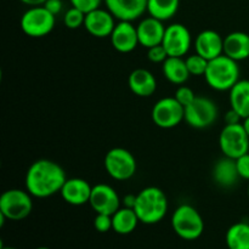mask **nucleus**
<instances>
[{"label":"nucleus","instance_id":"nucleus-1","mask_svg":"<svg viewBox=\"0 0 249 249\" xmlns=\"http://www.w3.org/2000/svg\"><path fill=\"white\" fill-rule=\"evenodd\" d=\"M66 173L58 163L38 160L31 164L26 174V190L36 198H48L61 191L66 182Z\"/></svg>","mask_w":249,"mask_h":249},{"label":"nucleus","instance_id":"nucleus-2","mask_svg":"<svg viewBox=\"0 0 249 249\" xmlns=\"http://www.w3.org/2000/svg\"><path fill=\"white\" fill-rule=\"evenodd\" d=\"M140 223L153 225L163 220L168 212V198L164 192L156 186H148L136 195L134 207Z\"/></svg>","mask_w":249,"mask_h":249},{"label":"nucleus","instance_id":"nucleus-3","mask_svg":"<svg viewBox=\"0 0 249 249\" xmlns=\"http://www.w3.org/2000/svg\"><path fill=\"white\" fill-rule=\"evenodd\" d=\"M204 78L212 89L216 91H230L240 80V66L237 61L223 53L209 61Z\"/></svg>","mask_w":249,"mask_h":249},{"label":"nucleus","instance_id":"nucleus-4","mask_svg":"<svg viewBox=\"0 0 249 249\" xmlns=\"http://www.w3.org/2000/svg\"><path fill=\"white\" fill-rule=\"evenodd\" d=\"M172 228L180 238L195 241L204 231V221L199 212L190 204H181L172 215Z\"/></svg>","mask_w":249,"mask_h":249},{"label":"nucleus","instance_id":"nucleus-5","mask_svg":"<svg viewBox=\"0 0 249 249\" xmlns=\"http://www.w3.org/2000/svg\"><path fill=\"white\" fill-rule=\"evenodd\" d=\"M32 197L27 190L11 189L2 192L0 196V214L7 220H23L33 211Z\"/></svg>","mask_w":249,"mask_h":249},{"label":"nucleus","instance_id":"nucleus-6","mask_svg":"<svg viewBox=\"0 0 249 249\" xmlns=\"http://www.w3.org/2000/svg\"><path fill=\"white\" fill-rule=\"evenodd\" d=\"M56 16L44 5L31 6L21 17L19 26L22 32L31 38H43L51 33L55 27Z\"/></svg>","mask_w":249,"mask_h":249},{"label":"nucleus","instance_id":"nucleus-7","mask_svg":"<svg viewBox=\"0 0 249 249\" xmlns=\"http://www.w3.org/2000/svg\"><path fill=\"white\" fill-rule=\"evenodd\" d=\"M105 169L112 179L125 181L135 175L138 169L136 158L133 153L123 147H114L105 156Z\"/></svg>","mask_w":249,"mask_h":249},{"label":"nucleus","instance_id":"nucleus-8","mask_svg":"<svg viewBox=\"0 0 249 249\" xmlns=\"http://www.w3.org/2000/svg\"><path fill=\"white\" fill-rule=\"evenodd\" d=\"M219 147L224 156L232 160L248 153L249 136L243 124H225L219 135Z\"/></svg>","mask_w":249,"mask_h":249},{"label":"nucleus","instance_id":"nucleus-9","mask_svg":"<svg viewBox=\"0 0 249 249\" xmlns=\"http://www.w3.org/2000/svg\"><path fill=\"white\" fill-rule=\"evenodd\" d=\"M218 114L215 102L204 96H196L189 106L185 107V122L195 129L212 126L218 119Z\"/></svg>","mask_w":249,"mask_h":249},{"label":"nucleus","instance_id":"nucleus-10","mask_svg":"<svg viewBox=\"0 0 249 249\" xmlns=\"http://www.w3.org/2000/svg\"><path fill=\"white\" fill-rule=\"evenodd\" d=\"M151 117L160 128L172 129L185 121V107L174 96L163 97L155 104Z\"/></svg>","mask_w":249,"mask_h":249},{"label":"nucleus","instance_id":"nucleus-11","mask_svg":"<svg viewBox=\"0 0 249 249\" xmlns=\"http://www.w3.org/2000/svg\"><path fill=\"white\" fill-rule=\"evenodd\" d=\"M192 44V36L189 28L181 23H173L165 28L162 45L167 50L168 56L184 57L189 53Z\"/></svg>","mask_w":249,"mask_h":249},{"label":"nucleus","instance_id":"nucleus-12","mask_svg":"<svg viewBox=\"0 0 249 249\" xmlns=\"http://www.w3.org/2000/svg\"><path fill=\"white\" fill-rule=\"evenodd\" d=\"M89 204L96 214L113 215L121 208L122 201L113 187L107 184H97L92 186Z\"/></svg>","mask_w":249,"mask_h":249},{"label":"nucleus","instance_id":"nucleus-13","mask_svg":"<svg viewBox=\"0 0 249 249\" xmlns=\"http://www.w3.org/2000/svg\"><path fill=\"white\" fill-rule=\"evenodd\" d=\"M114 50L122 53H129L135 50L139 43L138 29L130 21H118L109 36Z\"/></svg>","mask_w":249,"mask_h":249},{"label":"nucleus","instance_id":"nucleus-14","mask_svg":"<svg viewBox=\"0 0 249 249\" xmlns=\"http://www.w3.org/2000/svg\"><path fill=\"white\" fill-rule=\"evenodd\" d=\"M116 27V17L104 9H96L85 15L84 28L89 34L96 38L109 36Z\"/></svg>","mask_w":249,"mask_h":249},{"label":"nucleus","instance_id":"nucleus-15","mask_svg":"<svg viewBox=\"0 0 249 249\" xmlns=\"http://www.w3.org/2000/svg\"><path fill=\"white\" fill-rule=\"evenodd\" d=\"M118 21H135L147 11V0H104Z\"/></svg>","mask_w":249,"mask_h":249},{"label":"nucleus","instance_id":"nucleus-16","mask_svg":"<svg viewBox=\"0 0 249 249\" xmlns=\"http://www.w3.org/2000/svg\"><path fill=\"white\" fill-rule=\"evenodd\" d=\"M91 191L92 186L87 180L80 178H71L66 180L60 194L66 203L78 207L89 203Z\"/></svg>","mask_w":249,"mask_h":249},{"label":"nucleus","instance_id":"nucleus-17","mask_svg":"<svg viewBox=\"0 0 249 249\" xmlns=\"http://www.w3.org/2000/svg\"><path fill=\"white\" fill-rule=\"evenodd\" d=\"M165 28L167 27H164L163 21L155 18L152 16L141 19L138 26H136L140 45L148 49L162 44Z\"/></svg>","mask_w":249,"mask_h":249},{"label":"nucleus","instance_id":"nucleus-18","mask_svg":"<svg viewBox=\"0 0 249 249\" xmlns=\"http://www.w3.org/2000/svg\"><path fill=\"white\" fill-rule=\"evenodd\" d=\"M195 49L196 53L211 61L224 53V38L213 29H206L196 36Z\"/></svg>","mask_w":249,"mask_h":249},{"label":"nucleus","instance_id":"nucleus-19","mask_svg":"<svg viewBox=\"0 0 249 249\" xmlns=\"http://www.w3.org/2000/svg\"><path fill=\"white\" fill-rule=\"evenodd\" d=\"M128 85L136 96L150 97L157 90L156 77L146 68H136L129 74Z\"/></svg>","mask_w":249,"mask_h":249},{"label":"nucleus","instance_id":"nucleus-20","mask_svg":"<svg viewBox=\"0 0 249 249\" xmlns=\"http://www.w3.org/2000/svg\"><path fill=\"white\" fill-rule=\"evenodd\" d=\"M213 178L216 184L224 189H230V187L235 186L238 180L241 179L237 165H236V160L229 158L226 156L220 158L214 164Z\"/></svg>","mask_w":249,"mask_h":249},{"label":"nucleus","instance_id":"nucleus-21","mask_svg":"<svg viewBox=\"0 0 249 249\" xmlns=\"http://www.w3.org/2000/svg\"><path fill=\"white\" fill-rule=\"evenodd\" d=\"M224 55L235 61L249 58V34L232 32L224 38Z\"/></svg>","mask_w":249,"mask_h":249},{"label":"nucleus","instance_id":"nucleus-22","mask_svg":"<svg viewBox=\"0 0 249 249\" xmlns=\"http://www.w3.org/2000/svg\"><path fill=\"white\" fill-rule=\"evenodd\" d=\"M162 72L168 82L175 85H184L191 75L184 58L173 56H168L167 60L162 63Z\"/></svg>","mask_w":249,"mask_h":249},{"label":"nucleus","instance_id":"nucleus-23","mask_svg":"<svg viewBox=\"0 0 249 249\" xmlns=\"http://www.w3.org/2000/svg\"><path fill=\"white\" fill-rule=\"evenodd\" d=\"M230 106L242 119L249 117V80H238L230 90Z\"/></svg>","mask_w":249,"mask_h":249},{"label":"nucleus","instance_id":"nucleus-24","mask_svg":"<svg viewBox=\"0 0 249 249\" xmlns=\"http://www.w3.org/2000/svg\"><path fill=\"white\" fill-rule=\"evenodd\" d=\"M139 220L135 211L133 208H126V207H121L116 213L112 215V230L118 235H129L135 229L138 228Z\"/></svg>","mask_w":249,"mask_h":249},{"label":"nucleus","instance_id":"nucleus-25","mask_svg":"<svg viewBox=\"0 0 249 249\" xmlns=\"http://www.w3.org/2000/svg\"><path fill=\"white\" fill-rule=\"evenodd\" d=\"M225 241L228 249H249V224L240 221L231 225Z\"/></svg>","mask_w":249,"mask_h":249},{"label":"nucleus","instance_id":"nucleus-26","mask_svg":"<svg viewBox=\"0 0 249 249\" xmlns=\"http://www.w3.org/2000/svg\"><path fill=\"white\" fill-rule=\"evenodd\" d=\"M180 0H147V12L150 16L160 21H168L177 15Z\"/></svg>","mask_w":249,"mask_h":249},{"label":"nucleus","instance_id":"nucleus-27","mask_svg":"<svg viewBox=\"0 0 249 249\" xmlns=\"http://www.w3.org/2000/svg\"><path fill=\"white\" fill-rule=\"evenodd\" d=\"M185 62H186L187 70H189L190 74L191 75H204L206 73L207 67H208L209 61L207 58L202 57L198 53H194V55H190L185 58Z\"/></svg>","mask_w":249,"mask_h":249},{"label":"nucleus","instance_id":"nucleus-28","mask_svg":"<svg viewBox=\"0 0 249 249\" xmlns=\"http://www.w3.org/2000/svg\"><path fill=\"white\" fill-rule=\"evenodd\" d=\"M85 12L80 11L77 7H71L67 11L65 12V16H63V23L67 28L70 29H77L80 27H84L85 22Z\"/></svg>","mask_w":249,"mask_h":249},{"label":"nucleus","instance_id":"nucleus-29","mask_svg":"<svg viewBox=\"0 0 249 249\" xmlns=\"http://www.w3.org/2000/svg\"><path fill=\"white\" fill-rule=\"evenodd\" d=\"M196 96L197 95L195 94L194 90H192L191 88L186 87V85H180V87L177 89V91H175V95H174L175 99H177L184 107L189 106V105L196 99Z\"/></svg>","mask_w":249,"mask_h":249},{"label":"nucleus","instance_id":"nucleus-30","mask_svg":"<svg viewBox=\"0 0 249 249\" xmlns=\"http://www.w3.org/2000/svg\"><path fill=\"white\" fill-rule=\"evenodd\" d=\"M94 228L95 230L101 233L108 232L109 230L113 229V225H112V215L97 213L94 219Z\"/></svg>","mask_w":249,"mask_h":249},{"label":"nucleus","instance_id":"nucleus-31","mask_svg":"<svg viewBox=\"0 0 249 249\" xmlns=\"http://www.w3.org/2000/svg\"><path fill=\"white\" fill-rule=\"evenodd\" d=\"M147 58L153 63H163L168 58V53L162 44L147 49Z\"/></svg>","mask_w":249,"mask_h":249},{"label":"nucleus","instance_id":"nucleus-32","mask_svg":"<svg viewBox=\"0 0 249 249\" xmlns=\"http://www.w3.org/2000/svg\"><path fill=\"white\" fill-rule=\"evenodd\" d=\"M70 1L73 7H77L80 11L88 14V12L92 11V10L99 9L102 0H70Z\"/></svg>","mask_w":249,"mask_h":249},{"label":"nucleus","instance_id":"nucleus-33","mask_svg":"<svg viewBox=\"0 0 249 249\" xmlns=\"http://www.w3.org/2000/svg\"><path fill=\"white\" fill-rule=\"evenodd\" d=\"M238 174L241 179L249 180V152L236 160Z\"/></svg>","mask_w":249,"mask_h":249},{"label":"nucleus","instance_id":"nucleus-34","mask_svg":"<svg viewBox=\"0 0 249 249\" xmlns=\"http://www.w3.org/2000/svg\"><path fill=\"white\" fill-rule=\"evenodd\" d=\"M44 6H45L51 14L56 16V15H58L62 11L63 4L62 0H46V1L44 2Z\"/></svg>","mask_w":249,"mask_h":249},{"label":"nucleus","instance_id":"nucleus-35","mask_svg":"<svg viewBox=\"0 0 249 249\" xmlns=\"http://www.w3.org/2000/svg\"><path fill=\"white\" fill-rule=\"evenodd\" d=\"M241 121H243L242 117L235 111V109L230 108L225 114V123L226 124H237L241 123Z\"/></svg>","mask_w":249,"mask_h":249},{"label":"nucleus","instance_id":"nucleus-36","mask_svg":"<svg viewBox=\"0 0 249 249\" xmlns=\"http://www.w3.org/2000/svg\"><path fill=\"white\" fill-rule=\"evenodd\" d=\"M135 203H136V195L129 194L126 195V196H124L123 199H122V204H123V207H126V208L134 209Z\"/></svg>","mask_w":249,"mask_h":249},{"label":"nucleus","instance_id":"nucleus-37","mask_svg":"<svg viewBox=\"0 0 249 249\" xmlns=\"http://www.w3.org/2000/svg\"><path fill=\"white\" fill-rule=\"evenodd\" d=\"M19 1L28 5V6H40V5H44L46 0H19Z\"/></svg>","mask_w":249,"mask_h":249},{"label":"nucleus","instance_id":"nucleus-38","mask_svg":"<svg viewBox=\"0 0 249 249\" xmlns=\"http://www.w3.org/2000/svg\"><path fill=\"white\" fill-rule=\"evenodd\" d=\"M242 124H243V126H245L246 131H247V134H248V136H249V117H247V118L243 119Z\"/></svg>","mask_w":249,"mask_h":249},{"label":"nucleus","instance_id":"nucleus-39","mask_svg":"<svg viewBox=\"0 0 249 249\" xmlns=\"http://www.w3.org/2000/svg\"><path fill=\"white\" fill-rule=\"evenodd\" d=\"M1 249H17V248H15V247H4V246H2Z\"/></svg>","mask_w":249,"mask_h":249},{"label":"nucleus","instance_id":"nucleus-40","mask_svg":"<svg viewBox=\"0 0 249 249\" xmlns=\"http://www.w3.org/2000/svg\"><path fill=\"white\" fill-rule=\"evenodd\" d=\"M36 249H50V248H48V247H38V248H36Z\"/></svg>","mask_w":249,"mask_h":249},{"label":"nucleus","instance_id":"nucleus-41","mask_svg":"<svg viewBox=\"0 0 249 249\" xmlns=\"http://www.w3.org/2000/svg\"><path fill=\"white\" fill-rule=\"evenodd\" d=\"M248 197H249V186H248Z\"/></svg>","mask_w":249,"mask_h":249}]
</instances>
